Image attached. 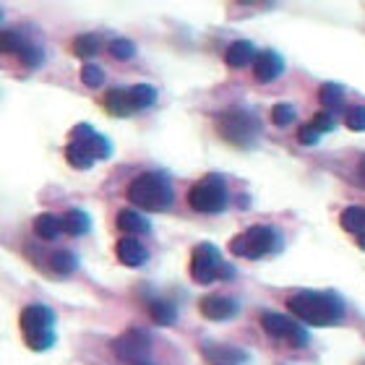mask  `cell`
Instances as JSON below:
<instances>
[{
  "label": "cell",
  "instance_id": "obj_28",
  "mask_svg": "<svg viewBox=\"0 0 365 365\" xmlns=\"http://www.w3.org/2000/svg\"><path fill=\"white\" fill-rule=\"evenodd\" d=\"M308 125H311L319 136H324V133H329V130L336 128V115L334 113H327V110H321L319 115H313L311 120H308Z\"/></svg>",
  "mask_w": 365,
  "mask_h": 365
},
{
  "label": "cell",
  "instance_id": "obj_19",
  "mask_svg": "<svg viewBox=\"0 0 365 365\" xmlns=\"http://www.w3.org/2000/svg\"><path fill=\"white\" fill-rule=\"evenodd\" d=\"M50 269H53L58 277H71V274L78 269V256L73 251H68V248H58V251H53V256H50Z\"/></svg>",
  "mask_w": 365,
  "mask_h": 365
},
{
  "label": "cell",
  "instance_id": "obj_4",
  "mask_svg": "<svg viewBox=\"0 0 365 365\" xmlns=\"http://www.w3.org/2000/svg\"><path fill=\"white\" fill-rule=\"evenodd\" d=\"M24 342L34 352H47L55 344V313L42 303L26 305L19 316Z\"/></svg>",
  "mask_w": 365,
  "mask_h": 365
},
{
  "label": "cell",
  "instance_id": "obj_18",
  "mask_svg": "<svg viewBox=\"0 0 365 365\" xmlns=\"http://www.w3.org/2000/svg\"><path fill=\"white\" fill-rule=\"evenodd\" d=\"M149 319L157 324V327H173L178 321V308L165 297H157L149 303Z\"/></svg>",
  "mask_w": 365,
  "mask_h": 365
},
{
  "label": "cell",
  "instance_id": "obj_21",
  "mask_svg": "<svg viewBox=\"0 0 365 365\" xmlns=\"http://www.w3.org/2000/svg\"><path fill=\"white\" fill-rule=\"evenodd\" d=\"M339 222H342V227L347 230V232H352L355 237L365 235V209L363 206H347V209L342 212V217H339Z\"/></svg>",
  "mask_w": 365,
  "mask_h": 365
},
{
  "label": "cell",
  "instance_id": "obj_5",
  "mask_svg": "<svg viewBox=\"0 0 365 365\" xmlns=\"http://www.w3.org/2000/svg\"><path fill=\"white\" fill-rule=\"evenodd\" d=\"M217 133L222 136V141H227L237 149H251L261 133V123L253 113L235 107V110H225L217 118Z\"/></svg>",
  "mask_w": 365,
  "mask_h": 365
},
{
  "label": "cell",
  "instance_id": "obj_9",
  "mask_svg": "<svg viewBox=\"0 0 365 365\" xmlns=\"http://www.w3.org/2000/svg\"><path fill=\"white\" fill-rule=\"evenodd\" d=\"M149 350H152V336L146 334L144 329H128V331H123V334L113 342L115 355H118L120 360H125V363H133V365L144 363Z\"/></svg>",
  "mask_w": 365,
  "mask_h": 365
},
{
  "label": "cell",
  "instance_id": "obj_35",
  "mask_svg": "<svg viewBox=\"0 0 365 365\" xmlns=\"http://www.w3.org/2000/svg\"><path fill=\"white\" fill-rule=\"evenodd\" d=\"M358 243H360V248L365 251V235H363V237H358Z\"/></svg>",
  "mask_w": 365,
  "mask_h": 365
},
{
  "label": "cell",
  "instance_id": "obj_22",
  "mask_svg": "<svg viewBox=\"0 0 365 365\" xmlns=\"http://www.w3.org/2000/svg\"><path fill=\"white\" fill-rule=\"evenodd\" d=\"M31 227H34V235L42 237V240H55L63 232L61 217H55V214H39Z\"/></svg>",
  "mask_w": 365,
  "mask_h": 365
},
{
  "label": "cell",
  "instance_id": "obj_30",
  "mask_svg": "<svg viewBox=\"0 0 365 365\" xmlns=\"http://www.w3.org/2000/svg\"><path fill=\"white\" fill-rule=\"evenodd\" d=\"M107 50H110V55L118 58V61H130V58L136 55V45H133L130 39H113V42L107 45Z\"/></svg>",
  "mask_w": 365,
  "mask_h": 365
},
{
  "label": "cell",
  "instance_id": "obj_1",
  "mask_svg": "<svg viewBox=\"0 0 365 365\" xmlns=\"http://www.w3.org/2000/svg\"><path fill=\"white\" fill-rule=\"evenodd\" d=\"M287 311L308 327H339L347 316V305L331 289H300L287 297Z\"/></svg>",
  "mask_w": 365,
  "mask_h": 365
},
{
  "label": "cell",
  "instance_id": "obj_6",
  "mask_svg": "<svg viewBox=\"0 0 365 365\" xmlns=\"http://www.w3.org/2000/svg\"><path fill=\"white\" fill-rule=\"evenodd\" d=\"M230 201L227 180L217 173L204 175L188 190V206L198 214H220Z\"/></svg>",
  "mask_w": 365,
  "mask_h": 365
},
{
  "label": "cell",
  "instance_id": "obj_10",
  "mask_svg": "<svg viewBox=\"0 0 365 365\" xmlns=\"http://www.w3.org/2000/svg\"><path fill=\"white\" fill-rule=\"evenodd\" d=\"M198 311L201 316L209 321H230L235 319L237 311H240V305L232 300V297H225V295H206L201 303H198Z\"/></svg>",
  "mask_w": 365,
  "mask_h": 365
},
{
  "label": "cell",
  "instance_id": "obj_11",
  "mask_svg": "<svg viewBox=\"0 0 365 365\" xmlns=\"http://www.w3.org/2000/svg\"><path fill=\"white\" fill-rule=\"evenodd\" d=\"M201 355L209 365H248V352L232 344H204Z\"/></svg>",
  "mask_w": 365,
  "mask_h": 365
},
{
  "label": "cell",
  "instance_id": "obj_25",
  "mask_svg": "<svg viewBox=\"0 0 365 365\" xmlns=\"http://www.w3.org/2000/svg\"><path fill=\"white\" fill-rule=\"evenodd\" d=\"M130 94V102H133V107L138 110H146V107H152L154 102H157V89L149 84H136L133 89H128Z\"/></svg>",
  "mask_w": 365,
  "mask_h": 365
},
{
  "label": "cell",
  "instance_id": "obj_12",
  "mask_svg": "<svg viewBox=\"0 0 365 365\" xmlns=\"http://www.w3.org/2000/svg\"><path fill=\"white\" fill-rule=\"evenodd\" d=\"M282 73H284V61H282L279 53H274V50L256 53V58H253V76H256V81L269 84L274 78H279Z\"/></svg>",
  "mask_w": 365,
  "mask_h": 365
},
{
  "label": "cell",
  "instance_id": "obj_36",
  "mask_svg": "<svg viewBox=\"0 0 365 365\" xmlns=\"http://www.w3.org/2000/svg\"><path fill=\"white\" fill-rule=\"evenodd\" d=\"M0 21H3V11H0Z\"/></svg>",
  "mask_w": 365,
  "mask_h": 365
},
{
  "label": "cell",
  "instance_id": "obj_14",
  "mask_svg": "<svg viewBox=\"0 0 365 365\" xmlns=\"http://www.w3.org/2000/svg\"><path fill=\"white\" fill-rule=\"evenodd\" d=\"M102 107H105L113 118H130V115L136 113V107L130 102L128 89H110L105 94V99H102Z\"/></svg>",
  "mask_w": 365,
  "mask_h": 365
},
{
  "label": "cell",
  "instance_id": "obj_8",
  "mask_svg": "<svg viewBox=\"0 0 365 365\" xmlns=\"http://www.w3.org/2000/svg\"><path fill=\"white\" fill-rule=\"evenodd\" d=\"M261 327H264V331H267L272 339H279V342L289 344V347H305V344L311 342L308 329H305L300 321L284 316V313L267 311L261 316Z\"/></svg>",
  "mask_w": 365,
  "mask_h": 365
},
{
  "label": "cell",
  "instance_id": "obj_16",
  "mask_svg": "<svg viewBox=\"0 0 365 365\" xmlns=\"http://www.w3.org/2000/svg\"><path fill=\"white\" fill-rule=\"evenodd\" d=\"M61 230L66 232V235H71V237H81V235H86V232L91 230L89 214L81 212V209H68V212L63 214Z\"/></svg>",
  "mask_w": 365,
  "mask_h": 365
},
{
  "label": "cell",
  "instance_id": "obj_20",
  "mask_svg": "<svg viewBox=\"0 0 365 365\" xmlns=\"http://www.w3.org/2000/svg\"><path fill=\"white\" fill-rule=\"evenodd\" d=\"M66 160H68L71 168H76V170H89L91 165H94V157H91V152L86 149L84 141H73L71 138L68 146H66Z\"/></svg>",
  "mask_w": 365,
  "mask_h": 365
},
{
  "label": "cell",
  "instance_id": "obj_24",
  "mask_svg": "<svg viewBox=\"0 0 365 365\" xmlns=\"http://www.w3.org/2000/svg\"><path fill=\"white\" fill-rule=\"evenodd\" d=\"M319 102L324 105V110L327 113H331V110H342L344 105V89L339 84H324L319 89Z\"/></svg>",
  "mask_w": 365,
  "mask_h": 365
},
{
  "label": "cell",
  "instance_id": "obj_2",
  "mask_svg": "<svg viewBox=\"0 0 365 365\" xmlns=\"http://www.w3.org/2000/svg\"><path fill=\"white\" fill-rule=\"evenodd\" d=\"M128 201L146 212H168L175 201V188L165 173H141L130 180Z\"/></svg>",
  "mask_w": 365,
  "mask_h": 365
},
{
  "label": "cell",
  "instance_id": "obj_15",
  "mask_svg": "<svg viewBox=\"0 0 365 365\" xmlns=\"http://www.w3.org/2000/svg\"><path fill=\"white\" fill-rule=\"evenodd\" d=\"M115 253H118V261L125 267H141L146 261V248L136 237H123L120 243L115 245Z\"/></svg>",
  "mask_w": 365,
  "mask_h": 365
},
{
  "label": "cell",
  "instance_id": "obj_31",
  "mask_svg": "<svg viewBox=\"0 0 365 365\" xmlns=\"http://www.w3.org/2000/svg\"><path fill=\"white\" fill-rule=\"evenodd\" d=\"M81 84H86L89 89H99V86L105 84V71L94 66V63H86L84 68H81Z\"/></svg>",
  "mask_w": 365,
  "mask_h": 365
},
{
  "label": "cell",
  "instance_id": "obj_29",
  "mask_svg": "<svg viewBox=\"0 0 365 365\" xmlns=\"http://www.w3.org/2000/svg\"><path fill=\"white\" fill-rule=\"evenodd\" d=\"M272 120H274V125H279V128L292 125V120H295V107L289 105V102H279V105H274Z\"/></svg>",
  "mask_w": 365,
  "mask_h": 365
},
{
  "label": "cell",
  "instance_id": "obj_3",
  "mask_svg": "<svg viewBox=\"0 0 365 365\" xmlns=\"http://www.w3.org/2000/svg\"><path fill=\"white\" fill-rule=\"evenodd\" d=\"M284 248V237L277 227L269 225H253V227L243 230L240 235L230 240V251L237 259H267V256H277Z\"/></svg>",
  "mask_w": 365,
  "mask_h": 365
},
{
  "label": "cell",
  "instance_id": "obj_37",
  "mask_svg": "<svg viewBox=\"0 0 365 365\" xmlns=\"http://www.w3.org/2000/svg\"><path fill=\"white\" fill-rule=\"evenodd\" d=\"M138 365H146V363H138Z\"/></svg>",
  "mask_w": 365,
  "mask_h": 365
},
{
  "label": "cell",
  "instance_id": "obj_7",
  "mask_svg": "<svg viewBox=\"0 0 365 365\" xmlns=\"http://www.w3.org/2000/svg\"><path fill=\"white\" fill-rule=\"evenodd\" d=\"M235 269L222 261L220 251L212 243H201L190 253V279L196 284H212L217 279H232Z\"/></svg>",
  "mask_w": 365,
  "mask_h": 365
},
{
  "label": "cell",
  "instance_id": "obj_23",
  "mask_svg": "<svg viewBox=\"0 0 365 365\" xmlns=\"http://www.w3.org/2000/svg\"><path fill=\"white\" fill-rule=\"evenodd\" d=\"M73 55L76 58H81V61H89V58H94V55L102 50V39L97 37V34H78V37H73Z\"/></svg>",
  "mask_w": 365,
  "mask_h": 365
},
{
  "label": "cell",
  "instance_id": "obj_33",
  "mask_svg": "<svg viewBox=\"0 0 365 365\" xmlns=\"http://www.w3.org/2000/svg\"><path fill=\"white\" fill-rule=\"evenodd\" d=\"M319 138L321 136L311 128V125H308V123H305V125H300V130H297V141H300V144H305V146H313Z\"/></svg>",
  "mask_w": 365,
  "mask_h": 365
},
{
  "label": "cell",
  "instance_id": "obj_17",
  "mask_svg": "<svg viewBox=\"0 0 365 365\" xmlns=\"http://www.w3.org/2000/svg\"><path fill=\"white\" fill-rule=\"evenodd\" d=\"M253 58H256V47H253V42H248V39L232 42V45L227 47V53H225V61H227V66H232V68H245L248 63H253Z\"/></svg>",
  "mask_w": 365,
  "mask_h": 365
},
{
  "label": "cell",
  "instance_id": "obj_34",
  "mask_svg": "<svg viewBox=\"0 0 365 365\" xmlns=\"http://www.w3.org/2000/svg\"><path fill=\"white\" fill-rule=\"evenodd\" d=\"M358 178H360V182L365 185V157L360 160V168H358Z\"/></svg>",
  "mask_w": 365,
  "mask_h": 365
},
{
  "label": "cell",
  "instance_id": "obj_27",
  "mask_svg": "<svg viewBox=\"0 0 365 365\" xmlns=\"http://www.w3.org/2000/svg\"><path fill=\"white\" fill-rule=\"evenodd\" d=\"M16 58H19L24 66H29V68H39V66L45 63V53H42V47L34 45V42H29V39H26V45L21 47V53L16 55Z\"/></svg>",
  "mask_w": 365,
  "mask_h": 365
},
{
  "label": "cell",
  "instance_id": "obj_32",
  "mask_svg": "<svg viewBox=\"0 0 365 365\" xmlns=\"http://www.w3.org/2000/svg\"><path fill=\"white\" fill-rule=\"evenodd\" d=\"M344 123H347L350 130H365V107L363 105L350 107L347 115H344Z\"/></svg>",
  "mask_w": 365,
  "mask_h": 365
},
{
  "label": "cell",
  "instance_id": "obj_26",
  "mask_svg": "<svg viewBox=\"0 0 365 365\" xmlns=\"http://www.w3.org/2000/svg\"><path fill=\"white\" fill-rule=\"evenodd\" d=\"M24 45H26V37H21L16 29L0 31V55H19Z\"/></svg>",
  "mask_w": 365,
  "mask_h": 365
},
{
  "label": "cell",
  "instance_id": "obj_13",
  "mask_svg": "<svg viewBox=\"0 0 365 365\" xmlns=\"http://www.w3.org/2000/svg\"><path fill=\"white\" fill-rule=\"evenodd\" d=\"M115 225H118V230H120L125 237L144 235V232H149V230H152L149 220H146L141 212H136V209H120V212H118V217H115Z\"/></svg>",
  "mask_w": 365,
  "mask_h": 365
}]
</instances>
